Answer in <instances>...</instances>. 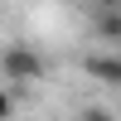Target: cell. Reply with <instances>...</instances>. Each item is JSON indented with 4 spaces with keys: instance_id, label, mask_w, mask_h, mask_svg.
Listing matches in <instances>:
<instances>
[{
    "instance_id": "obj_2",
    "label": "cell",
    "mask_w": 121,
    "mask_h": 121,
    "mask_svg": "<svg viewBox=\"0 0 121 121\" xmlns=\"http://www.w3.org/2000/svg\"><path fill=\"white\" fill-rule=\"evenodd\" d=\"M82 73L97 78V82H107V87H121V48H97V53H87Z\"/></svg>"
},
{
    "instance_id": "obj_5",
    "label": "cell",
    "mask_w": 121,
    "mask_h": 121,
    "mask_svg": "<svg viewBox=\"0 0 121 121\" xmlns=\"http://www.w3.org/2000/svg\"><path fill=\"white\" fill-rule=\"evenodd\" d=\"M15 116V87H0V121Z\"/></svg>"
},
{
    "instance_id": "obj_3",
    "label": "cell",
    "mask_w": 121,
    "mask_h": 121,
    "mask_svg": "<svg viewBox=\"0 0 121 121\" xmlns=\"http://www.w3.org/2000/svg\"><path fill=\"white\" fill-rule=\"evenodd\" d=\"M92 34L102 39L107 48H121V10H116V5H107V10L92 15Z\"/></svg>"
},
{
    "instance_id": "obj_1",
    "label": "cell",
    "mask_w": 121,
    "mask_h": 121,
    "mask_svg": "<svg viewBox=\"0 0 121 121\" xmlns=\"http://www.w3.org/2000/svg\"><path fill=\"white\" fill-rule=\"evenodd\" d=\"M0 73L10 78V87H24V82H39V78H44V63H39V53H29L24 44H10L5 53H0Z\"/></svg>"
},
{
    "instance_id": "obj_4",
    "label": "cell",
    "mask_w": 121,
    "mask_h": 121,
    "mask_svg": "<svg viewBox=\"0 0 121 121\" xmlns=\"http://www.w3.org/2000/svg\"><path fill=\"white\" fill-rule=\"evenodd\" d=\"M68 121H116V112H107V107H87V112L68 116Z\"/></svg>"
}]
</instances>
